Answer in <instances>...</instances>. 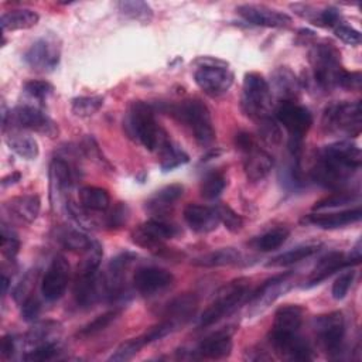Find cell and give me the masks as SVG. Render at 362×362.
<instances>
[{
  "label": "cell",
  "instance_id": "45",
  "mask_svg": "<svg viewBox=\"0 0 362 362\" xmlns=\"http://www.w3.org/2000/svg\"><path fill=\"white\" fill-rule=\"evenodd\" d=\"M358 199L356 192H346V191H337L320 201H317L313 205V211H322L327 208H337V206H344L346 204H351Z\"/></svg>",
  "mask_w": 362,
  "mask_h": 362
},
{
  "label": "cell",
  "instance_id": "16",
  "mask_svg": "<svg viewBox=\"0 0 362 362\" xmlns=\"http://www.w3.org/2000/svg\"><path fill=\"white\" fill-rule=\"evenodd\" d=\"M174 281L173 273L163 267L144 266L134 272L133 286L136 291L144 297L154 296L168 288Z\"/></svg>",
  "mask_w": 362,
  "mask_h": 362
},
{
  "label": "cell",
  "instance_id": "39",
  "mask_svg": "<svg viewBox=\"0 0 362 362\" xmlns=\"http://www.w3.org/2000/svg\"><path fill=\"white\" fill-rule=\"evenodd\" d=\"M226 177L222 171H211L208 173L199 185V192L201 197H204L205 199H215L218 198L222 191L226 187Z\"/></svg>",
  "mask_w": 362,
  "mask_h": 362
},
{
  "label": "cell",
  "instance_id": "33",
  "mask_svg": "<svg viewBox=\"0 0 362 362\" xmlns=\"http://www.w3.org/2000/svg\"><path fill=\"white\" fill-rule=\"evenodd\" d=\"M240 262V252L233 247H221L202 256L195 257L191 263L198 267H221L232 266Z\"/></svg>",
  "mask_w": 362,
  "mask_h": 362
},
{
  "label": "cell",
  "instance_id": "18",
  "mask_svg": "<svg viewBox=\"0 0 362 362\" xmlns=\"http://www.w3.org/2000/svg\"><path fill=\"white\" fill-rule=\"evenodd\" d=\"M238 14L247 23L260 27H287L291 17L276 8L263 4H240L236 7Z\"/></svg>",
  "mask_w": 362,
  "mask_h": 362
},
{
  "label": "cell",
  "instance_id": "7",
  "mask_svg": "<svg viewBox=\"0 0 362 362\" xmlns=\"http://www.w3.org/2000/svg\"><path fill=\"white\" fill-rule=\"evenodd\" d=\"M359 102H335L322 112V129L331 134L356 137L362 129Z\"/></svg>",
  "mask_w": 362,
  "mask_h": 362
},
{
  "label": "cell",
  "instance_id": "51",
  "mask_svg": "<svg viewBox=\"0 0 362 362\" xmlns=\"http://www.w3.org/2000/svg\"><path fill=\"white\" fill-rule=\"evenodd\" d=\"M20 250V240L17 239L16 233L3 223L1 226V253L7 260H14Z\"/></svg>",
  "mask_w": 362,
  "mask_h": 362
},
{
  "label": "cell",
  "instance_id": "37",
  "mask_svg": "<svg viewBox=\"0 0 362 362\" xmlns=\"http://www.w3.org/2000/svg\"><path fill=\"white\" fill-rule=\"evenodd\" d=\"M288 235H290V230L284 226L273 228L264 232L263 235L257 236L256 239H253L252 245L260 252H272L279 249L287 240Z\"/></svg>",
  "mask_w": 362,
  "mask_h": 362
},
{
  "label": "cell",
  "instance_id": "20",
  "mask_svg": "<svg viewBox=\"0 0 362 362\" xmlns=\"http://www.w3.org/2000/svg\"><path fill=\"white\" fill-rule=\"evenodd\" d=\"M184 221L191 230L197 233H209L221 223L215 206L201 204H188L184 208Z\"/></svg>",
  "mask_w": 362,
  "mask_h": 362
},
{
  "label": "cell",
  "instance_id": "43",
  "mask_svg": "<svg viewBox=\"0 0 362 362\" xmlns=\"http://www.w3.org/2000/svg\"><path fill=\"white\" fill-rule=\"evenodd\" d=\"M146 345L144 339L141 335L136 337V338H130L124 342H122L116 349L115 352L109 356V361H113V362H124V361H129L132 359L143 346Z\"/></svg>",
  "mask_w": 362,
  "mask_h": 362
},
{
  "label": "cell",
  "instance_id": "2",
  "mask_svg": "<svg viewBox=\"0 0 362 362\" xmlns=\"http://www.w3.org/2000/svg\"><path fill=\"white\" fill-rule=\"evenodd\" d=\"M123 127L132 140L140 143L150 151L161 153L171 144L167 132L154 117L153 106L146 102L134 100L130 103L123 120Z\"/></svg>",
  "mask_w": 362,
  "mask_h": 362
},
{
  "label": "cell",
  "instance_id": "8",
  "mask_svg": "<svg viewBox=\"0 0 362 362\" xmlns=\"http://www.w3.org/2000/svg\"><path fill=\"white\" fill-rule=\"evenodd\" d=\"M10 126V130L27 129L37 132L42 136L54 139L58 136V124L41 109L33 105H20L7 113L6 120L1 123L3 132Z\"/></svg>",
  "mask_w": 362,
  "mask_h": 362
},
{
  "label": "cell",
  "instance_id": "57",
  "mask_svg": "<svg viewBox=\"0 0 362 362\" xmlns=\"http://www.w3.org/2000/svg\"><path fill=\"white\" fill-rule=\"evenodd\" d=\"M339 24H341V14L335 7H325V8L320 10L317 25L335 28Z\"/></svg>",
  "mask_w": 362,
  "mask_h": 362
},
{
  "label": "cell",
  "instance_id": "31",
  "mask_svg": "<svg viewBox=\"0 0 362 362\" xmlns=\"http://www.w3.org/2000/svg\"><path fill=\"white\" fill-rule=\"evenodd\" d=\"M40 20V16L30 8H16L1 14L0 24L1 30L6 31H16V30H27L34 27Z\"/></svg>",
  "mask_w": 362,
  "mask_h": 362
},
{
  "label": "cell",
  "instance_id": "53",
  "mask_svg": "<svg viewBox=\"0 0 362 362\" xmlns=\"http://www.w3.org/2000/svg\"><path fill=\"white\" fill-rule=\"evenodd\" d=\"M175 328H177V325H175L173 321L164 320V321L158 322L157 325L151 327V328H150L148 331H146L141 337H143V339H144V342H146V345H147V344H151V342H154V341H158V339L167 337V335L171 334Z\"/></svg>",
  "mask_w": 362,
  "mask_h": 362
},
{
  "label": "cell",
  "instance_id": "52",
  "mask_svg": "<svg viewBox=\"0 0 362 362\" xmlns=\"http://www.w3.org/2000/svg\"><path fill=\"white\" fill-rule=\"evenodd\" d=\"M129 219V206L123 202H117L106 216V226L109 229H120Z\"/></svg>",
  "mask_w": 362,
  "mask_h": 362
},
{
  "label": "cell",
  "instance_id": "28",
  "mask_svg": "<svg viewBox=\"0 0 362 362\" xmlns=\"http://www.w3.org/2000/svg\"><path fill=\"white\" fill-rule=\"evenodd\" d=\"M4 209L20 222L31 223L37 219L41 208L40 197L35 194H25L13 197L4 202Z\"/></svg>",
  "mask_w": 362,
  "mask_h": 362
},
{
  "label": "cell",
  "instance_id": "9",
  "mask_svg": "<svg viewBox=\"0 0 362 362\" xmlns=\"http://www.w3.org/2000/svg\"><path fill=\"white\" fill-rule=\"evenodd\" d=\"M194 72V81L199 89L211 98H218L229 90L233 83V74L228 64L218 59H201Z\"/></svg>",
  "mask_w": 362,
  "mask_h": 362
},
{
  "label": "cell",
  "instance_id": "44",
  "mask_svg": "<svg viewBox=\"0 0 362 362\" xmlns=\"http://www.w3.org/2000/svg\"><path fill=\"white\" fill-rule=\"evenodd\" d=\"M161 160H160V167L163 171H171L185 163H188L189 157L185 151H182L181 148L173 146V143L160 153Z\"/></svg>",
  "mask_w": 362,
  "mask_h": 362
},
{
  "label": "cell",
  "instance_id": "35",
  "mask_svg": "<svg viewBox=\"0 0 362 362\" xmlns=\"http://www.w3.org/2000/svg\"><path fill=\"white\" fill-rule=\"evenodd\" d=\"M6 143L16 154L25 160H34L38 156V143L28 134L11 132L6 136Z\"/></svg>",
  "mask_w": 362,
  "mask_h": 362
},
{
  "label": "cell",
  "instance_id": "5",
  "mask_svg": "<svg viewBox=\"0 0 362 362\" xmlns=\"http://www.w3.org/2000/svg\"><path fill=\"white\" fill-rule=\"evenodd\" d=\"M247 291H249V279L246 277H239L223 284L215 293L211 304L201 314L199 327L206 328L218 322L230 311H233L247 296Z\"/></svg>",
  "mask_w": 362,
  "mask_h": 362
},
{
  "label": "cell",
  "instance_id": "47",
  "mask_svg": "<svg viewBox=\"0 0 362 362\" xmlns=\"http://www.w3.org/2000/svg\"><path fill=\"white\" fill-rule=\"evenodd\" d=\"M216 212H218V216H219V221L225 225V228L232 232V233H236L242 229L243 226V218L235 212L229 205L226 204H218L215 206Z\"/></svg>",
  "mask_w": 362,
  "mask_h": 362
},
{
  "label": "cell",
  "instance_id": "38",
  "mask_svg": "<svg viewBox=\"0 0 362 362\" xmlns=\"http://www.w3.org/2000/svg\"><path fill=\"white\" fill-rule=\"evenodd\" d=\"M117 8L126 18L148 23L153 18V10L146 1L140 0H123L117 3Z\"/></svg>",
  "mask_w": 362,
  "mask_h": 362
},
{
  "label": "cell",
  "instance_id": "34",
  "mask_svg": "<svg viewBox=\"0 0 362 362\" xmlns=\"http://www.w3.org/2000/svg\"><path fill=\"white\" fill-rule=\"evenodd\" d=\"M320 243H305V245H300L296 246L287 252H283L281 255L270 259L266 266L267 267H286V266H291L296 264L310 256H313L314 253L318 252L320 249Z\"/></svg>",
  "mask_w": 362,
  "mask_h": 362
},
{
  "label": "cell",
  "instance_id": "54",
  "mask_svg": "<svg viewBox=\"0 0 362 362\" xmlns=\"http://www.w3.org/2000/svg\"><path fill=\"white\" fill-rule=\"evenodd\" d=\"M34 283H35V273L33 272H28L23 279L16 286V288L13 290V297L17 303H23L27 297L31 296V291H33V287H34Z\"/></svg>",
  "mask_w": 362,
  "mask_h": 362
},
{
  "label": "cell",
  "instance_id": "1",
  "mask_svg": "<svg viewBox=\"0 0 362 362\" xmlns=\"http://www.w3.org/2000/svg\"><path fill=\"white\" fill-rule=\"evenodd\" d=\"M361 161V150L351 141L331 143L317 151L311 180L324 188L339 191L359 170Z\"/></svg>",
  "mask_w": 362,
  "mask_h": 362
},
{
  "label": "cell",
  "instance_id": "21",
  "mask_svg": "<svg viewBox=\"0 0 362 362\" xmlns=\"http://www.w3.org/2000/svg\"><path fill=\"white\" fill-rule=\"evenodd\" d=\"M303 322V308L297 304H286L276 310L272 329L267 338L297 334Z\"/></svg>",
  "mask_w": 362,
  "mask_h": 362
},
{
  "label": "cell",
  "instance_id": "13",
  "mask_svg": "<svg viewBox=\"0 0 362 362\" xmlns=\"http://www.w3.org/2000/svg\"><path fill=\"white\" fill-rule=\"evenodd\" d=\"M293 276V272H284L281 274L273 276L272 279L260 284L247 300L249 313L256 315L266 310L272 303H274L283 293H286L290 288V279Z\"/></svg>",
  "mask_w": 362,
  "mask_h": 362
},
{
  "label": "cell",
  "instance_id": "60",
  "mask_svg": "<svg viewBox=\"0 0 362 362\" xmlns=\"http://www.w3.org/2000/svg\"><path fill=\"white\" fill-rule=\"evenodd\" d=\"M235 146H236V148H238L239 151L246 153L247 150H250L252 147L256 146V141H255V139H253V136H252L250 133H247V132H239V133H236V136H235Z\"/></svg>",
  "mask_w": 362,
  "mask_h": 362
},
{
  "label": "cell",
  "instance_id": "32",
  "mask_svg": "<svg viewBox=\"0 0 362 362\" xmlns=\"http://www.w3.org/2000/svg\"><path fill=\"white\" fill-rule=\"evenodd\" d=\"M79 205L88 212H103L110 205V197L105 188L85 185L79 189Z\"/></svg>",
  "mask_w": 362,
  "mask_h": 362
},
{
  "label": "cell",
  "instance_id": "49",
  "mask_svg": "<svg viewBox=\"0 0 362 362\" xmlns=\"http://www.w3.org/2000/svg\"><path fill=\"white\" fill-rule=\"evenodd\" d=\"M54 90V86L47 82V81H41V79H31L27 81L24 83V92L34 100L38 102H44Z\"/></svg>",
  "mask_w": 362,
  "mask_h": 362
},
{
  "label": "cell",
  "instance_id": "24",
  "mask_svg": "<svg viewBox=\"0 0 362 362\" xmlns=\"http://www.w3.org/2000/svg\"><path fill=\"white\" fill-rule=\"evenodd\" d=\"M361 216H362L361 206H356V208L341 211V212L310 214L301 219V223L314 225L321 229H337V228H342L361 221Z\"/></svg>",
  "mask_w": 362,
  "mask_h": 362
},
{
  "label": "cell",
  "instance_id": "41",
  "mask_svg": "<svg viewBox=\"0 0 362 362\" xmlns=\"http://www.w3.org/2000/svg\"><path fill=\"white\" fill-rule=\"evenodd\" d=\"M120 314V310L119 308H113V310H109L100 315H98L95 320H92L90 322H88L85 327H82L79 331H78V337L79 338H89V337H93L96 334H99L100 331H103L106 327H109Z\"/></svg>",
  "mask_w": 362,
  "mask_h": 362
},
{
  "label": "cell",
  "instance_id": "22",
  "mask_svg": "<svg viewBox=\"0 0 362 362\" xmlns=\"http://www.w3.org/2000/svg\"><path fill=\"white\" fill-rule=\"evenodd\" d=\"M272 96H277L279 103L294 102L300 95V81L287 66H279L272 74V85L269 83Z\"/></svg>",
  "mask_w": 362,
  "mask_h": 362
},
{
  "label": "cell",
  "instance_id": "63",
  "mask_svg": "<svg viewBox=\"0 0 362 362\" xmlns=\"http://www.w3.org/2000/svg\"><path fill=\"white\" fill-rule=\"evenodd\" d=\"M8 283H10V279L3 273V279H1V286H3V296L7 293V288H8Z\"/></svg>",
  "mask_w": 362,
  "mask_h": 362
},
{
  "label": "cell",
  "instance_id": "19",
  "mask_svg": "<svg viewBox=\"0 0 362 362\" xmlns=\"http://www.w3.org/2000/svg\"><path fill=\"white\" fill-rule=\"evenodd\" d=\"M232 335L233 329L229 328L208 335L197 345L191 356L198 359H222L229 356L232 351Z\"/></svg>",
  "mask_w": 362,
  "mask_h": 362
},
{
  "label": "cell",
  "instance_id": "46",
  "mask_svg": "<svg viewBox=\"0 0 362 362\" xmlns=\"http://www.w3.org/2000/svg\"><path fill=\"white\" fill-rule=\"evenodd\" d=\"M57 327H58V322H54V321H45V322L35 324L25 335L27 344L37 346L44 342H49L48 338L51 337V334L54 331H57Z\"/></svg>",
  "mask_w": 362,
  "mask_h": 362
},
{
  "label": "cell",
  "instance_id": "59",
  "mask_svg": "<svg viewBox=\"0 0 362 362\" xmlns=\"http://www.w3.org/2000/svg\"><path fill=\"white\" fill-rule=\"evenodd\" d=\"M361 72H349L342 69L338 78V86L349 90H359L361 88Z\"/></svg>",
  "mask_w": 362,
  "mask_h": 362
},
{
  "label": "cell",
  "instance_id": "29",
  "mask_svg": "<svg viewBox=\"0 0 362 362\" xmlns=\"http://www.w3.org/2000/svg\"><path fill=\"white\" fill-rule=\"evenodd\" d=\"M182 194L184 187L181 184L165 185L161 189L156 191V194L146 201V209L153 215L161 216L173 208L174 202H177L182 197Z\"/></svg>",
  "mask_w": 362,
  "mask_h": 362
},
{
  "label": "cell",
  "instance_id": "56",
  "mask_svg": "<svg viewBox=\"0 0 362 362\" xmlns=\"http://www.w3.org/2000/svg\"><path fill=\"white\" fill-rule=\"evenodd\" d=\"M334 34L345 44L349 45H359L361 44V33L346 24H339L334 28Z\"/></svg>",
  "mask_w": 362,
  "mask_h": 362
},
{
  "label": "cell",
  "instance_id": "50",
  "mask_svg": "<svg viewBox=\"0 0 362 362\" xmlns=\"http://www.w3.org/2000/svg\"><path fill=\"white\" fill-rule=\"evenodd\" d=\"M257 124H259V134L267 144H279L281 141V132L276 119L270 116L257 122Z\"/></svg>",
  "mask_w": 362,
  "mask_h": 362
},
{
  "label": "cell",
  "instance_id": "6",
  "mask_svg": "<svg viewBox=\"0 0 362 362\" xmlns=\"http://www.w3.org/2000/svg\"><path fill=\"white\" fill-rule=\"evenodd\" d=\"M310 64L313 69V78L318 88L322 90H331L338 86V78L341 71V52L329 41L315 44L310 51Z\"/></svg>",
  "mask_w": 362,
  "mask_h": 362
},
{
  "label": "cell",
  "instance_id": "27",
  "mask_svg": "<svg viewBox=\"0 0 362 362\" xmlns=\"http://www.w3.org/2000/svg\"><path fill=\"white\" fill-rule=\"evenodd\" d=\"M243 154H245L243 171L249 181L257 182L269 175V173L273 168L274 161H273V157L267 151L262 150L256 144L255 147H252L250 150H247Z\"/></svg>",
  "mask_w": 362,
  "mask_h": 362
},
{
  "label": "cell",
  "instance_id": "42",
  "mask_svg": "<svg viewBox=\"0 0 362 362\" xmlns=\"http://www.w3.org/2000/svg\"><path fill=\"white\" fill-rule=\"evenodd\" d=\"M102 256H103V252H102L100 243L98 240H93L92 246L85 252V256L81 264L78 266L76 276H89V274L98 273Z\"/></svg>",
  "mask_w": 362,
  "mask_h": 362
},
{
  "label": "cell",
  "instance_id": "25",
  "mask_svg": "<svg viewBox=\"0 0 362 362\" xmlns=\"http://www.w3.org/2000/svg\"><path fill=\"white\" fill-rule=\"evenodd\" d=\"M348 266H355L348 256H345L341 252H331L318 260V263L313 269L311 274L308 276V279L303 287L311 288V287L320 284L321 281H324L325 279H328L335 272H339L341 269L348 267Z\"/></svg>",
  "mask_w": 362,
  "mask_h": 362
},
{
  "label": "cell",
  "instance_id": "26",
  "mask_svg": "<svg viewBox=\"0 0 362 362\" xmlns=\"http://www.w3.org/2000/svg\"><path fill=\"white\" fill-rule=\"evenodd\" d=\"M74 298L78 307L88 308L93 305L98 300L103 298V286L102 276L89 274V276H76L74 286Z\"/></svg>",
  "mask_w": 362,
  "mask_h": 362
},
{
  "label": "cell",
  "instance_id": "11",
  "mask_svg": "<svg viewBox=\"0 0 362 362\" xmlns=\"http://www.w3.org/2000/svg\"><path fill=\"white\" fill-rule=\"evenodd\" d=\"M314 331L321 346L331 358L341 354L345 335V320L341 311L318 315L314 320Z\"/></svg>",
  "mask_w": 362,
  "mask_h": 362
},
{
  "label": "cell",
  "instance_id": "30",
  "mask_svg": "<svg viewBox=\"0 0 362 362\" xmlns=\"http://www.w3.org/2000/svg\"><path fill=\"white\" fill-rule=\"evenodd\" d=\"M198 307V300L195 294H182L171 300L164 310V317L165 320L173 321L177 327L180 324L187 322L197 311Z\"/></svg>",
  "mask_w": 362,
  "mask_h": 362
},
{
  "label": "cell",
  "instance_id": "12",
  "mask_svg": "<svg viewBox=\"0 0 362 362\" xmlns=\"http://www.w3.org/2000/svg\"><path fill=\"white\" fill-rule=\"evenodd\" d=\"M178 233L180 230L175 225L165 222L161 218H153L136 226L132 230L130 238L134 245L153 250L160 247L164 240L175 238Z\"/></svg>",
  "mask_w": 362,
  "mask_h": 362
},
{
  "label": "cell",
  "instance_id": "17",
  "mask_svg": "<svg viewBox=\"0 0 362 362\" xmlns=\"http://www.w3.org/2000/svg\"><path fill=\"white\" fill-rule=\"evenodd\" d=\"M48 175H49L51 201L59 204L62 199H65V204H66L68 202L66 194L75 182V170L71 167V164L66 160L61 157H54L49 164Z\"/></svg>",
  "mask_w": 362,
  "mask_h": 362
},
{
  "label": "cell",
  "instance_id": "23",
  "mask_svg": "<svg viewBox=\"0 0 362 362\" xmlns=\"http://www.w3.org/2000/svg\"><path fill=\"white\" fill-rule=\"evenodd\" d=\"M270 345L274 351L284 359L288 361H311L313 349L305 339H303L298 332L287 337L269 338Z\"/></svg>",
  "mask_w": 362,
  "mask_h": 362
},
{
  "label": "cell",
  "instance_id": "48",
  "mask_svg": "<svg viewBox=\"0 0 362 362\" xmlns=\"http://www.w3.org/2000/svg\"><path fill=\"white\" fill-rule=\"evenodd\" d=\"M59 351V346L49 341V342H44L41 345L34 346L31 351H28L23 359L24 361H30V362H41V361H49L52 359Z\"/></svg>",
  "mask_w": 362,
  "mask_h": 362
},
{
  "label": "cell",
  "instance_id": "58",
  "mask_svg": "<svg viewBox=\"0 0 362 362\" xmlns=\"http://www.w3.org/2000/svg\"><path fill=\"white\" fill-rule=\"evenodd\" d=\"M41 310V304L37 300V297L30 296L21 303V317L25 321H34L37 320Z\"/></svg>",
  "mask_w": 362,
  "mask_h": 362
},
{
  "label": "cell",
  "instance_id": "55",
  "mask_svg": "<svg viewBox=\"0 0 362 362\" xmlns=\"http://www.w3.org/2000/svg\"><path fill=\"white\" fill-rule=\"evenodd\" d=\"M354 277H355V272H352V270L344 272L342 274H339V277L334 281L332 291H331L332 297L335 300H342L346 296V293L354 281Z\"/></svg>",
  "mask_w": 362,
  "mask_h": 362
},
{
  "label": "cell",
  "instance_id": "4",
  "mask_svg": "<svg viewBox=\"0 0 362 362\" xmlns=\"http://www.w3.org/2000/svg\"><path fill=\"white\" fill-rule=\"evenodd\" d=\"M240 107L243 113L256 123L270 117L273 96L269 82L257 72H249L243 78Z\"/></svg>",
  "mask_w": 362,
  "mask_h": 362
},
{
  "label": "cell",
  "instance_id": "10",
  "mask_svg": "<svg viewBox=\"0 0 362 362\" xmlns=\"http://www.w3.org/2000/svg\"><path fill=\"white\" fill-rule=\"evenodd\" d=\"M276 120L287 130L288 143H303L313 124V115L296 102H281L276 109Z\"/></svg>",
  "mask_w": 362,
  "mask_h": 362
},
{
  "label": "cell",
  "instance_id": "36",
  "mask_svg": "<svg viewBox=\"0 0 362 362\" xmlns=\"http://www.w3.org/2000/svg\"><path fill=\"white\" fill-rule=\"evenodd\" d=\"M58 242L61 243L62 247L72 250V252H82L85 253L93 243V239L89 238L85 232L81 229H62L58 233Z\"/></svg>",
  "mask_w": 362,
  "mask_h": 362
},
{
  "label": "cell",
  "instance_id": "3",
  "mask_svg": "<svg viewBox=\"0 0 362 362\" xmlns=\"http://www.w3.org/2000/svg\"><path fill=\"white\" fill-rule=\"evenodd\" d=\"M164 112L185 124L201 146H209L215 140V129L208 107L198 99H187L164 107Z\"/></svg>",
  "mask_w": 362,
  "mask_h": 362
},
{
  "label": "cell",
  "instance_id": "15",
  "mask_svg": "<svg viewBox=\"0 0 362 362\" xmlns=\"http://www.w3.org/2000/svg\"><path fill=\"white\" fill-rule=\"evenodd\" d=\"M61 58V48L54 38L42 37L31 44L24 54V61L35 71L49 72L57 68Z\"/></svg>",
  "mask_w": 362,
  "mask_h": 362
},
{
  "label": "cell",
  "instance_id": "62",
  "mask_svg": "<svg viewBox=\"0 0 362 362\" xmlns=\"http://www.w3.org/2000/svg\"><path fill=\"white\" fill-rule=\"evenodd\" d=\"M20 178H21V174H20L18 171H14V173H11V174H8V175L3 177V178H1V181H0L1 188H7V187H10V185H13V184L18 182V181H20Z\"/></svg>",
  "mask_w": 362,
  "mask_h": 362
},
{
  "label": "cell",
  "instance_id": "14",
  "mask_svg": "<svg viewBox=\"0 0 362 362\" xmlns=\"http://www.w3.org/2000/svg\"><path fill=\"white\" fill-rule=\"evenodd\" d=\"M69 263L62 255H57L41 280V294L47 301H57L68 287Z\"/></svg>",
  "mask_w": 362,
  "mask_h": 362
},
{
  "label": "cell",
  "instance_id": "40",
  "mask_svg": "<svg viewBox=\"0 0 362 362\" xmlns=\"http://www.w3.org/2000/svg\"><path fill=\"white\" fill-rule=\"evenodd\" d=\"M103 105V96H78L71 102V110L78 117H89L95 115Z\"/></svg>",
  "mask_w": 362,
  "mask_h": 362
},
{
  "label": "cell",
  "instance_id": "61",
  "mask_svg": "<svg viewBox=\"0 0 362 362\" xmlns=\"http://www.w3.org/2000/svg\"><path fill=\"white\" fill-rule=\"evenodd\" d=\"M16 351V339L13 335H4L0 341V355L3 358H8Z\"/></svg>",
  "mask_w": 362,
  "mask_h": 362
}]
</instances>
